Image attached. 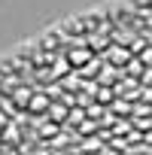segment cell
Here are the masks:
<instances>
[{
  "label": "cell",
  "instance_id": "obj_1",
  "mask_svg": "<svg viewBox=\"0 0 152 155\" xmlns=\"http://www.w3.org/2000/svg\"><path fill=\"white\" fill-rule=\"evenodd\" d=\"M28 107H31L34 113H43V110H49V97H46V94H31V97H28Z\"/></svg>",
  "mask_w": 152,
  "mask_h": 155
},
{
  "label": "cell",
  "instance_id": "obj_2",
  "mask_svg": "<svg viewBox=\"0 0 152 155\" xmlns=\"http://www.w3.org/2000/svg\"><path fill=\"white\" fill-rule=\"evenodd\" d=\"M85 61H88V49H73L70 52V64L73 67H82Z\"/></svg>",
  "mask_w": 152,
  "mask_h": 155
},
{
  "label": "cell",
  "instance_id": "obj_3",
  "mask_svg": "<svg viewBox=\"0 0 152 155\" xmlns=\"http://www.w3.org/2000/svg\"><path fill=\"white\" fill-rule=\"evenodd\" d=\"M110 55H113V58H116V61H125V58H131V55H128V52H122V49H113V52H110Z\"/></svg>",
  "mask_w": 152,
  "mask_h": 155
}]
</instances>
